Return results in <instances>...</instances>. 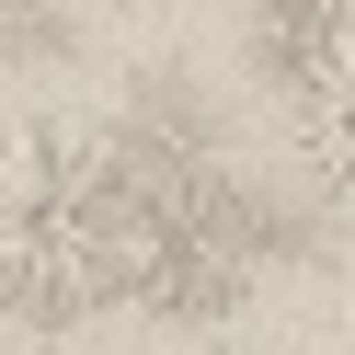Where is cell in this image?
Returning <instances> with one entry per match:
<instances>
[{
    "mask_svg": "<svg viewBox=\"0 0 355 355\" xmlns=\"http://www.w3.org/2000/svg\"><path fill=\"white\" fill-rule=\"evenodd\" d=\"M126 207L138 184L103 126L12 115L0 126V321L58 344L80 309H103L126 263Z\"/></svg>",
    "mask_w": 355,
    "mask_h": 355,
    "instance_id": "1",
    "label": "cell"
},
{
    "mask_svg": "<svg viewBox=\"0 0 355 355\" xmlns=\"http://www.w3.org/2000/svg\"><path fill=\"white\" fill-rule=\"evenodd\" d=\"M344 46H355L344 12H309V0H252V69H263V92H275V103H298Z\"/></svg>",
    "mask_w": 355,
    "mask_h": 355,
    "instance_id": "2",
    "label": "cell"
},
{
    "mask_svg": "<svg viewBox=\"0 0 355 355\" xmlns=\"http://www.w3.org/2000/svg\"><path fill=\"white\" fill-rule=\"evenodd\" d=\"M286 126H298V161H309V184L355 195V46L332 58V69L309 80L298 103H286Z\"/></svg>",
    "mask_w": 355,
    "mask_h": 355,
    "instance_id": "3",
    "label": "cell"
},
{
    "mask_svg": "<svg viewBox=\"0 0 355 355\" xmlns=\"http://www.w3.org/2000/svg\"><path fill=\"white\" fill-rule=\"evenodd\" d=\"M309 12H344V24H355V0H309Z\"/></svg>",
    "mask_w": 355,
    "mask_h": 355,
    "instance_id": "4",
    "label": "cell"
},
{
    "mask_svg": "<svg viewBox=\"0 0 355 355\" xmlns=\"http://www.w3.org/2000/svg\"><path fill=\"white\" fill-rule=\"evenodd\" d=\"M35 355H58V344H35Z\"/></svg>",
    "mask_w": 355,
    "mask_h": 355,
    "instance_id": "5",
    "label": "cell"
},
{
    "mask_svg": "<svg viewBox=\"0 0 355 355\" xmlns=\"http://www.w3.org/2000/svg\"><path fill=\"white\" fill-rule=\"evenodd\" d=\"M218 355H241V344H218Z\"/></svg>",
    "mask_w": 355,
    "mask_h": 355,
    "instance_id": "6",
    "label": "cell"
}]
</instances>
